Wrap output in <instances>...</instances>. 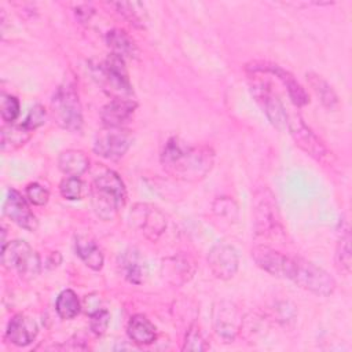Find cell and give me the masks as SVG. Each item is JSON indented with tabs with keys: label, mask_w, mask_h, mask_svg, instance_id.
<instances>
[{
	"label": "cell",
	"mask_w": 352,
	"mask_h": 352,
	"mask_svg": "<svg viewBox=\"0 0 352 352\" xmlns=\"http://www.w3.org/2000/svg\"><path fill=\"white\" fill-rule=\"evenodd\" d=\"M160 161L172 177L184 182H199L212 170L214 151L209 146H192L177 136H172L165 142Z\"/></svg>",
	"instance_id": "obj_1"
},
{
	"label": "cell",
	"mask_w": 352,
	"mask_h": 352,
	"mask_svg": "<svg viewBox=\"0 0 352 352\" xmlns=\"http://www.w3.org/2000/svg\"><path fill=\"white\" fill-rule=\"evenodd\" d=\"M125 198V184L114 170L106 169L94 179L91 187V202L95 213L102 220H111L117 214L118 209L124 206Z\"/></svg>",
	"instance_id": "obj_2"
},
{
	"label": "cell",
	"mask_w": 352,
	"mask_h": 352,
	"mask_svg": "<svg viewBox=\"0 0 352 352\" xmlns=\"http://www.w3.org/2000/svg\"><path fill=\"white\" fill-rule=\"evenodd\" d=\"M92 77L111 99H133L124 58L110 52L106 59L92 66Z\"/></svg>",
	"instance_id": "obj_3"
},
{
	"label": "cell",
	"mask_w": 352,
	"mask_h": 352,
	"mask_svg": "<svg viewBox=\"0 0 352 352\" xmlns=\"http://www.w3.org/2000/svg\"><path fill=\"white\" fill-rule=\"evenodd\" d=\"M286 279L320 297L331 296L337 286L334 278L327 271L301 257H290Z\"/></svg>",
	"instance_id": "obj_4"
},
{
	"label": "cell",
	"mask_w": 352,
	"mask_h": 352,
	"mask_svg": "<svg viewBox=\"0 0 352 352\" xmlns=\"http://www.w3.org/2000/svg\"><path fill=\"white\" fill-rule=\"evenodd\" d=\"M51 111L62 129L78 132L82 128V107L73 84L65 82L56 88L51 99Z\"/></svg>",
	"instance_id": "obj_5"
},
{
	"label": "cell",
	"mask_w": 352,
	"mask_h": 352,
	"mask_svg": "<svg viewBox=\"0 0 352 352\" xmlns=\"http://www.w3.org/2000/svg\"><path fill=\"white\" fill-rule=\"evenodd\" d=\"M3 267L16 270L23 278L32 279L40 274L41 263L38 254L25 241L15 239L1 246Z\"/></svg>",
	"instance_id": "obj_6"
},
{
	"label": "cell",
	"mask_w": 352,
	"mask_h": 352,
	"mask_svg": "<svg viewBox=\"0 0 352 352\" xmlns=\"http://www.w3.org/2000/svg\"><path fill=\"white\" fill-rule=\"evenodd\" d=\"M253 219L256 236H270L280 228L276 201L267 187L258 188L254 192Z\"/></svg>",
	"instance_id": "obj_7"
},
{
	"label": "cell",
	"mask_w": 352,
	"mask_h": 352,
	"mask_svg": "<svg viewBox=\"0 0 352 352\" xmlns=\"http://www.w3.org/2000/svg\"><path fill=\"white\" fill-rule=\"evenodd\" d=\"M131 224L150 239L157 241L166 228L165 214L150 204H136L129 213Z\"/></svg>",
	"instance_id": "obj_8"
},
{
	"label": "cell",
	"mask_w": 352,
	"mask_h": 352,
	"mask_svg": "<svg viewBox=\"0 0 352 352\" xmlns=\"http://www.w3.org/2000/svg\"><path fill=\"white\" fill-rule=\"evenodd\" d=\"M252 94L267 116L268 121L278 129L283 131L287 126V111L283 106L282 100L276 96V94L271 89L270 84H265L263 81L253 82L252 85Z\"/></svg>",
	"instance_id": "obj_9"
},
{
	"label": "cell",
	"mask_w": 352,
	"mask_h": 352,
	"mask_svg": "<svg viewBox=\"0 0 352 352\" xmlns=\"http://www.w3.org/2000/svg\"><path fill=\"white\" fill-rule=\"evenodd\" d=\"M131 143L132 136L126 129L104 126L95 138L94 151L103 158L118 160L128 151Z\"/></svg>",
	"instance_id": "obj_10"
},
{
	"label": "cell",
	"mask_w": 352,
	"mask_h": 352,
	"mask_svg": "<svg viewBox=\"0 0 352 352\" xmlns=\"http://www.w3.org/2000/svg\"><path fill=\"white\" fill-rule=\"evenodd\" d=\"M239 308L231 301H220L213 308V329L224 342H232L242 330Z\"/></svg>",
	"instance_id": "obj_11"
},
{
	"label": "cell",
	"mask_w": 352,
	"mask_h": 352,
	"mask_svg": "<svg viewBox=\"0 0 352 352\" xmlns=\"http://www.w3.org/2000/svg\"><path fill=\"white\" fill-rule=\"evenodd\" d=\"M286 128L289 129V133L292 135L296 144L309 157L322 161L327 155V148L323 142L315 135V132L304 122L300 116H289Z\"/></svg>",
	"instance_id": "obj_12"
},
{
	"label": "cell",
	"mask_w": 352,
	"mask_h": 352,
	"mask_svg": "<svg viewBox=\"0 0 352 352\" xmlns=\"http://www.w3.org/2000/svg\"><path fill=\"white\" fill-rule=\"evenodd\" d=\"M246 70L250 72L252 74L271 73L275 77H278L282 81V84L286 87L290 100L297 107H302L309 102L308 94L304 89V87L296 80V77L290 72L285 70L283 67H280L278 65H274V63H268V62H252L250 65L246 66Z\"/></svg>",
	"instance_id": "obj_13"
},
{
	"label": "cell",
	"mask_w": 352,
	"mask_h": 352,
	"mask_svg": "<svg viewBox=\"0 0 352 352\" xmlns=\"http://www.w3.org/2000/svg\"><path fill=\"white\" fill-rule=\"evenodd\" d=\"M208 267L217 279H231L239 267L236 249L228 243H216L208 253Z\"/></svg>",
	"instance_id": "obj_14"
},
{
	"label": "cell",
	"mask_w": 352,
	"mask_h": 352,
	"mask_svg": "<svg viewBox=\"0 0 352 352\" xmlns=\"http://www.w3.org/2000/svg\"><path fill=\"white\" fill-rule=\"evenodd\" d=\"M3 212L12 223L26 231H36L38 227V221L30 210L25 197L15 188H10L7 191Z\"/></svg>",
	"instance_id": "obj_15"
},
{
	"label": "cell",
	"mask_w": 352,
	"mask_h": 352,
	"mask_svg": "<svg viewBox=\"0 0 352 352\" xmlns=\"http://www.w3.org/2000/svg\"><path fill=\"white\" fill-rule=\"evenodd\" d=\"M252 257L254 263L265 272L278 278H286L290 265L289 256H285L280 252L271 249L270 246L256 245L252 250Z\"/></svg>",
	"instance_id": "obj_16"
},
{
	"label": "cell",
	"mask_w": 352,
	"mask_h": 352,
	"mask_svg": "<svg viewBox=\"0 0 352 352\" xmlns=\"http://www.w3.org/2000/svg\"><path fill=\"white\" fill-rule=\"evenodd\" d=\"M135 99H110L107 104H104L100 110V120L104 126L109 128H122L125 122L131 120L136 110Z\"/></svg>",
	"instance_id": "obj_17"
},
{
	"label": "cell",
	"mask_w": 352,
	"mask_h": 352,
	"mask_svg": "<svg viewBox=\"0 0 352 352\" xmlns=\"http://www.w3.org/2000/svg\"><path fill=\"white\" fill-rule=\"evenodd\" d=\"M118 267L124 278L133 285H142L147 279V264L135 248H129L118 256Z\"/></svg>",
	"instance_id": "obj_18"
},
{
	"label": "cell",
	"mask_w": 352,
	"mask_h": 352,
	"mask_svg": "<svg viewBox=\"0 0 352 352\" xmlns=\"http://www.w3.org/2000/svg\"><path fill=\"white\" fill-rule=\"evenodd\" d=\"M37 333V323L32 318H28L23 314H16L7 324L6 338L16 346H26L33 342Z\"/></svg>",
	"instance_id": "obj_19"
},
{
	"label": "cell",
	"mask_w": 352,
	"mask_h": 352,
	"mask_svg": "<svg viewBox=\"0 0 352 352\" xmlns=\"http://www.w3.org/2000/svg\"><path fill=\"white\" fill-rule=\"evenodd\" d=\"M74 245H76V252L78 254V257L84 261V264L94 270V271H99L103 267V253L99 248V245L96 243V241L87 234H78L74 238Z\"/></svg>",
	"instance_id": "obj_20"
},
{
	"label": "cell",
	"mask_w": 352,
	"mask_h": 352,
	"mask_svg": "<svg viewBox=\"0 0 352 352\" xmlns=\"http://www.w3.org/2000/svg\"><path fill=\"white\" fill-rule=\"evenodd\" d=\"M126 333L129 340L138 345H150L157 338L155 326L142 314H136L129 319Z\"/></svg>",
	"instance_id": "obj_21"
},
{
	"label": "cell",
	"mask_w": 352,
	"mask_h": 352,
	"mask_svg": "<svg viewBox=\"0 0 352 352\" xmlns=\"http://www.w3.org/2000/svg\"><path fill=\"white\" fill-rule=\"evenodd\" d=\"M58 166L66 176H81L89 168V158L81 150L69 148L59 154Z\"/></svg>",
	"instance_id": "obj_22"
},
{
	"label": "cell",
	"mask_w": 352,
	"mask_h": 352,
	"mask_svg": "<svg viewBox=\"0 0 352 352\" xmlns=\"http://www.w3.org/2000/svg\"><path fill=\"white\" fill-rule=\"evenodd\" d=\"M106 44L111 50L113 54L121 56V58H136L139 54V50L135 44V41L131 38L128 33H125L121 29H113L106 33Z\"/></svg>",
	"instance_id": "obj_23"
},
{
	"label": "cell",
	"mask_w": 352,
	"mask_h": 352,
	"mask_svg": "<svg viewBox=\"0 0 352 352\" xmlns=\"http://www.w3.org/2000/svg\"><path fill=\"white\" fill-rule=\"evenodd\" d=\"M307 81L309 84V87L312 88V91L315 92V95L319 98L320 103L326 107V109H334L338 104V96L336 94V91L331 88V85L319 74L316 73H307Z\"/></svg>",
	"instance_id": "obj_24"
},
{
	"label": "cell",
	"mask_w": 352,
	"mask_h": 352,
	"mask_svg": "<svg viewBox=\"0 0 352 352\" xmlns=\"http://www.w3.org/2000/svg\"><path fill=\"white\" fill-rule=\"evenodd\" d=\"M55 311L62 319L70 320L76 318L81 311V302L78 296L72 289L62 290L56 297Z\"/></svg>",
	"instance_id": "obj_25"
},
{
	"label": "cell",
	"mask_w": 352,
	"mask_h": 352,
	"mask_svg": "<svg viewBox=\"0 0 352 352\" xmlns=\"http://www.w3.org/2000/svg\"><path fill=\"white\" fill-rule=\"evenodd\" d=\"M32 132L25 128L23 124L21 125H12V124H7L1 128V150L6 151L7 148H16L22 144H25L29 138H30Z\"/></svg>",
	"instance_id": "obj_26"
},
{
	"label": "cell",
	"mask_w": 352,
	"mask_h": 352,
	"mask_svg": "<svg viewBox=\"0 0 352 352\" xmlns=\"http://www.w3.org/2000/svg\"><path fill=\"white\" fill-rule=\"evenodd\" d=\"M164 268H166V275L169 278H173V283H177V279H180V283H183L188 280L192 274V263L186 256L168 258L166 261H164Z\"/></svg>",
	"instance_id": "obj_27"
},
{
	"label": "cell",
	"mask_w": 352,
	"mask_h": 352,
	"mask_svg": "<svg viewBox=\"0 0 352 352\" xmlns=\"http://www.w3.org/2000/svg\"><path fill=\"white\" fill-rule=\"evenodd\" d=\"M117 7V11L128 19L133 26L143 28L146 22V10L142 3H135V1H121V3H114Z\"/></svg>",
	"instance_id": "obj_28"
},
{
	"label": "cell",
	"mask_w": 352,
	"mask_h": 352,
	"mask_svg": "<svg viewBox=\"0 0 352 352\" xmlns=\"http://www.w3.org/2000/svg\"><path fill=\"white\" fill-rule=\"evenodd\" d=\"M351 264H352V254H351V235L348 231H345L336 248V265L337 270L345 275L351 272Z\"/></svg>",
	"instance_id": "obj_29"
},
{
	"label": "cell",
	"mask_w": 352,
	"mask_h": 352,
	"mask_svg": "<svg viewBox=\"0 0 352 352\" xmlns=\"http://www.w3.org/2000/svg\"><path fill=\"white\" fill-rule=\"evenodd\" d=\"M21 111V104L16 96L10 94H1L0 96V114L6 124H12Z\"/></svg>",
	"instance_id": "obj_30"
},
{
	"label": "cell",
	"mask_w": 352,
	"mask_h": 352,
	"mask_svg": "<svg viewBox=\"0 0 352 352\" xmlns=\"http://www.w3.org/2000/svg\"><path fill=\"white\" fill-rule=\"evenodd\" d=\"M59 191H60V195L65 198V199H69V201H77V199H81L82 198V194H84V183L80 177H76V176H67L65 177L60 184H59Z\"/></svg>",
	"instance_id": "obj_31"
},
{
	"label": "cell",
	"mask_w": 352,
	"mask_h": 352,
	"mask_svg": "<svg viewBox=\"0 0 352 352\" xmlns=\"http://www.w3.org/2000/svg\"><path fill=\"white\" fill-rule=\"evenodd\" d=\"M182 349L183 351H197V352H202V351L208 349V344L197 324H191L188 327Z\"/></svg>",
	"instance_id": "obj_32"
},
{
	"label": "cell",
	"mask_w": 352,
	"mask_h": 352,
	"mask_svg": "<svg viewBox=\"0 0 352 352\" xmlns=\"http://www.w3.org/2000/svg\"><path fill=\"white\" fill-rule=\"evenodd\" d=\"M89 329L96 336H103L110 323V314L104 308H99L89 315Z\"/></svg>",
	"instance_id": "obj_33"
},
{
	"label": "cell",
	"mask_w": 352,
	"mask_h": 352,
	"mask_svg": "<svg viewBox=\"0 0 352 352\" xmlns=\"http://www.w3.org/2000/svg\"><path fill=\"white\" fill-rule=\"evenodd\" d=\"M25 194H26L28 201L36 206H44L50 198V191L44 186H41L40 183H36V182L26 186Z\"/></svg>",
	"instance_id": "obj_34"
},
{
	"label": "cell",
	"mask_w": 352,
	"mask_h": 352,
	"mask_svg": "<svg viewBox=\"0 0 352 352\" xmlns=\"http://www.w3.org/2000/svg\"><path fill=\"white\" fill-rule=\"evenodd\" d=\"M213 212L220 217H227L231 220H236L238 217V206L228 197L217 198L213 202Z\"/></svg>",
	"instance_id": "obj_35"
},
{
	"label": "cell",
	"mask_w": 352,
	"mask_h": 352,
	"mask_svg": "<svg viewBox=\"0 0 352 352\" xmlns=\"http://www.w3.org/2000/svg\"><path fill=\"white\" fill-rule=\"evenodd\" d=\"M45 117H47V111H45L44 106L37 103L29 110V113L23 121V125L30 132H33L34 129H37L38 126H41L45 122Z\"/></svg>",
	"instance_id": "obj_36"
},
{
	"label": "cell",
	"mask_w": 352,
	"mask_h": 352,
	"mask_svg": "<svg viewBox=\"0 0 352 352\" xmlns=\"http://www.w3.org/2000/svg\"><path fill=\"white\" fill-rule=\"evenodd\" d=\"M94 12H95L94 8H92L91 6H88V4L78 6V7H76V10H74V14H76L77 19H78L80 22H82V23L88 22V21L91 19V16L94 15Z\"/></svg>",
	"instance_id": "obj_37"
}]
</instances>
